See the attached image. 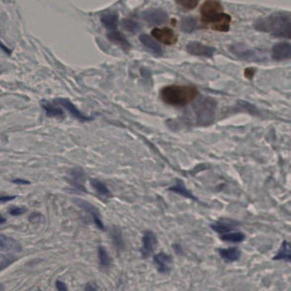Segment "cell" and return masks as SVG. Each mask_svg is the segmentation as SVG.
<instances>
[{
	"instance_id": "cell-14",
	"label": "cell",
	"mask_w": 291,
	"mask_h": 291,
	"mask_svg": "<svg viewBox=\"0 0 291 291\" xmlns=\"http://www.w3.org/2000/svg\"><path fill=\"white\" fill-rule=\"evenodd\" d=\"M0 248L7 250H12L15 252H19L21 250V243L18 241L2 234H0Z\"/></svg>"
},
{
	"instance_id": "cell-17",
	"label": "cell",
	"mask_w": 291,
	"mask_h": 291,
	"mask_svg": "<svg viewBox=\"0 0 291 291\" xmlns=\"http://www.w3.org/2000/svg\"><path fill=\"white\" fill-rule=\"evenodd\" d=\"M274 261L278 260H285L286 261H291V243L288 241H284L282 245L279 249V252L277 254L274 258Z\"/></svg>"
},
{
	"instance_id": "cell-16",
	"label": "cell",
	"mask_w": 291,
	"mask_h": 291,
	"mask_svg": "<svg viewBox=\"0 0 291 291\" xmlns=\"http://www.w3.org/2000/svg\"><path fill=\"white\" fill-rule=\"evenodd\" d=\"M108 38L111 42L119 45L121 48H123L125 51L130 48V45L128 42L126 38L119 32H111V33H108Z\"/></svg>"
},
{
	"instance_id": "cell-4",
	"label": "cell",
	"mask_w": 291,
	"mask_h": 291,
	"mask_svg": "<svg viewBox=\"0 0 291 291\" xmlns=\"http://www.w3.org/2000/svg\"><path fill=\"white\" fill-rule=\"evenodd\" d=\"M158 245V237L153 232H145L142 236V246L141 249V254L142 258L147 259L153 254Z\"/></svg>"
},
{
	"instance_id": "cell-29",
	"label": "cell",
	"mask_w": 291,
	"mask_h": 291,
	"mask_svg": "<svg viewBox=\"0 0 291 291\" xmlns=\"http://www.w3.org/2000/svg\"><path fill=\"white\" fill-rule=\"evenodd\" d=\"M200 0H175L178 5L186 9H194Z\"/></svg>"
},
{
	"instance_id": "cell-8",
	"label": "cell",
	"mask_w": 291,
	"mask_h": 291,
	"mask_svg": "<svg viewBox=\"0 0 291 291\" xmlns=\"http://www.w3.org/2000/svg\"><path fill=\"white\" fill-rule=\"evenodd\" d=\"M272 57L273 60H285L291 58V45L289 43H279L272 49Z\"/></svg>"
},
{
	"instance_id": "cell-40",
	"label": "cell",
	"mask_w": 291,
	"mask_h": 291,
	"mask_svg": "<svg viewBox=\"0 0 291 291\" xmlns=\"http://www.w3.org/2000/svg\"></svg>"
},
{
	"instance_id": "cell-30",
	"label": "cell",
	"mask_w": 291,
	"mask_h": 291,
	"mask_svg": "<svg viewBox=\"0 0 291 291\" xmlns=\"http://www.w3.org/2000/svg\"><path fill=\"white\" fill-rule=\"evenodd\" d=\"M123 26L126 30L133 32V33H135V31L139 29V25L135 21H129V20H124L123 21Z\"/></svg>"
},
{
	"instance_id": "cell-23",
	"label": "cell",
	"mask_w": 291,
	"mask_h": 291,
	"mask_svg": "<svg viewBox=\"0 0 291 291\" xmlns=\"http://www.w3.org/2000/svg\"><path fill=\"white\" fill-rule=\"evenodd\" d=\"M102 23L103 26L108 29V30H115L117 27V21H118V17L117 15H114V14H108V15H104L102 16Z\"/></svg>"
},
{
	"instance_id": "cell-35",
	"label": "cell",
	"mask_w": 291,
	"mask_h": 291,
	"mask_svg": "<svg viewBox=\"0 0 291 291\" xmlns=\"http://www.w3.org/2000/svg\"><path fill=\"white\" fill-rule=\"evenodd\" d=\"M13 182L17 185H27V184H30V181L27 180H23V179H15L12 180Z\"/></svg>"
},
{
	"instance_id": "cell-11",
	"label": "cell",
	"mask_w": 291,
	"mask_h": 291,
	"mask_svg": "<svg viewBox=\"0 0 291 291\" xmlns=\"http://www.w3.org/2000/svg\"><path fill=\"white\" fill-rule=\"evenodd\" d=\"M78 201L77 202V204L81 206L84 210H86L88 213H90V216H92L93 218L94 222L96 224V227L101 229V230H104L105 227L103 225V222H102L101 217H100V214L98 212V210H96V208L94 207L93 205L88 204L86 202L82 201L80 199H78Z\"/></svg>"
},
{
	"instance_id": "cell-13",
	"label": "cell",
	"mask_w": 291,
	"mask_h": 291,
	"mask_svg": "<svg viewBox=\"0 0 291 291\" xmlns=\"http://www.w3.org/2000/svg\"><path fill=\"white\" fill-rule=\"evenodd\" d=\"M219 255L227 262H233L239 259L241 255L240 250L236 247H230L228 249H218Z\"/></svg>"
},
{
	"instance_id": "cell-6",
	"label": "cell",
	"mask_w": 291,
	"mask_h": 291,
	"mask_svg": "<svg viewBox=\"0 0 291 291\" xmlns=\"http://www.w3.org/2000/svg\"><path fill=\"white\" fill-rule=\"evenodd\" d=\"M186 51L189 54L197 57H212L216 52V49L201 43L191 42L186 45Z\"/></svg>"
},
{
	"instance_id": "cell-7",
	"label": "cell",
	"mask_w": 291,
	"mask_h": 291,
	"mask_svg": "<svg viewBox=\"0 0 291 291\" xmlns=\"http://www.w3.org/2000/svg\"><path fill=\"white\" fill-rule=\"evenodd\" d=\"M55 102L57 103L58 105L63 107L66 110L69 112L72 117H75L76 119H78V120L81 121V122H88V121L92 120V117H87L82 114L81 112L76 108L75 105L70 100L66 99V98H57L55 100Z\"/></svg>"
},
{
	"instance_id": "cell-3",
	"label": "cell",
	"mask_w": 291,
	"mask_h": 291,
	"mask_svg": "<svg viewBox=\"0 0 291 291\" xmlns=\"http://www.w3.org/2000/svg\"><path fill=\"white\" fill-rule=\"evenodd\" d=\"M200 12L202 15V21L204 23L211 24L219 18L220 16L224 13L222 3L218 0H206L202 4Z\"/></svg>"
},
{
	"instance_id": "cell-19",
	"label": "cell",
	"mask_w": 291,
	"mask_h": 291,
	"mask_svg": "<svg viewBox=\"0 0 291 291\" xmlns=\"http://www.w3.org/2000/svg\"><path fill=\"white\" fill-rule=\"evenodd\" d=\"M42 108L45 109V111L46 112V114L48 115L49 117H58V118L64 117L62 109L59 107L51 104V102H43Z\"/></svg>"
},
{
	"instance_id": "cell-9",
	"label": "cell",
	"mask_w": 291,
	"mask_h": 291,
	"mask_svg": "<svg viewBox=\"0 0 291 291\" xmlns=\"http://www.w3.org/2000/svg\"><path fill=\"white\" fill-rule=\"evenodd\" d=\"M153 261L156 265L157 269L159 273L163 274L170 273L171 270V265L173 262V259L171 255H167L165 253L161 252L154 255Z\"/></svg>"
},
{
	"instance_id": "cell-33",
	"label": "cell",
	"mask_w": 291,
	"mask_h": 291,
	"mask_svg": "<svg viewBox=\"0 0 291 291\" xmlns=\"http://www.w3.org/2000/svg\"><path fill=\"white\" fill-rule=\"evenodd\" d=\"M56 287H57V291H68L67 286L64 282H61L60 280H57L56 282Z\"/></svg>"
},
{
	"instance_id": "cell-39",
	"label": "cell",
	"mask_w": 291,
	"mask_h": 291,
	"mask_svg": "<svg viewBox=\"0 0 291 291\" xmlns=\"http://www.w3.org/2000/svg\"><path fill=\"white\" fill-rule=\"evenodd\" d=\"M3 291V285H0V291Z\"/></svg>"
},
{
	"instance_id": "cell-26",
	"label": "cell",
	"mask_w": 291,
	"mask_h": 291,
	"mask_svg": "<svg viewBox=\"0 0 291 291\" xmlns=\"http://www.w3.org/2000/svg\"><path fill=\"white\" fill-rule=\"evenodd\" d=\"M98 257H99L100 265L104 268L111 266L112 260L110 255H108V250L105 247L99 246L98 248Z\"/></svg>"
},
{
	"instance_id": "cell-20",
	"label": "cell",
	"mask_w": 291,
	"mask_h": 291,
	"mask_svg": "<svg viewBox=\"0 0 291 291\" xmlns=\"http://www.w3.org/2000/svg\"><path fill=\"white\" fill-rule=\"evenodd\" d=\"M90 185L93 187V189L96 191L99 195L103 196L106 198H110L112 197V193L108 189L105 184L103 183L101 180L97 179H90Z\"/></svg>"
},
{
	"instance_id": "cell-10",
	"label": "cell",
	"mask_w": 291,
	"mask_h": 291,
	"mask_svg": "<svg viewBox=\"0 0 291 291\" xmlns=\"http://www.w3.org/2000/svg\"><path fill=\"white\" fill-rule=\"evenodd\" d=\"M143 18L150 24L162 25L168 20V15L161 9H153L145 12Z\"/></svg>"
},
{
	"instance_id": "cell-37",
	"label": "cell",
	"mask_w": 291,
	"mask_h": 291,
	"mask_svg": "<svg viewBox=\"0 0 291 291\" xmlns=\"http://www.w3.org/2000/svg\"><path fill=\"white\" fill-rule=\"evenodd\" d=\"M173 247H174L175 250L176 252L180 253V251H181V249H180V246L179 244H176V243H175Z\"/></svg>"
},
{
	"instance_id": "cell-1",
	"label": "cell",
	"mask_w": 291,
	"mask_h": 291,
	"mask_svg": "<svg viewBox=\"0 0 291 291\" xmlns=\"http://www.w3.org/2000/svg\"><path fill=\"white\" fill-rule=\"evenodd\" d=\"M255 30L270 33L277 38L291 39V19L284 15H273L255 21Z\"/></svg>"
},
{
	"instance_id": "cell-24",
	"label": "cell",
	"mask_w": 291,
	"mask_h": 291,
	"mask_svg": "<svg viewBox=\"0 0 291 291\" xmlns=\"http://www.w3.org/2000/svg\"><path fill=\"white\" fill-rule=\"evenodd\" d=\"M234 226L235 224H233L231 222H217L216 224H212L210 227L213 229L214 231L222 235L230 233L234 228Z\"/></svg>"
},
{
	"instance_id": "cell-12",
	"label": "cell",
	"mask_w": 291,
	"mask_h": 291,
	"mask_svg": "<svg viewBox=\"0 0 291 291\" xmlns=\"http://www.w3.org/2000/svg\"><path fill=\"white\" fill-rule=\"evenodd\" d=\"M232 18L230 15L223 13L219 18L210 24V27L212 30L218 31V32H228L230 28Z\"/></svg>"
},
{
	"instance_id": "cell-38",
	"label": "cell",
	"mask_w": 291,
	"mask_h": 291,
	"mask_svg": "<svg viewBox=\"0 0 291 291\" xmlns=\"http://www.w3.org/2000/svg\"><path fill=\"white\" fill-rule=\"evenodd\" d=\"M4 222H6V219L0 214V224H3Z\"/></svg>"
},
{
	"instance_id": "cell-31",
	"label": "cell",
	"mask_w": 291,
	"mask_h": 291,
	"mask_svg": "<svg viewBox=\"0 0 291 291\" xmlns=\"http://www.w3.org/2000/svg\"><path fill=\"white\" fill-rule=\"evenodd\" d=\"M27 208L24 206H21V207H17V206H14L9 209V212L11 216H18L21 215H23L25 212H27Z\"/></svg>"
},
{
	"instance_id": "cell-32",
	"label": "cell",
	"mask_w": 291,
	"mask_h": 291,
	"mask_svg": "<svg viewBox=\"0 0 291 291\" xmlns=\"http://www.w3.org/2000/svg\"><path fill=\"white\" fill-rule=\"evenodd\" d=\"M98 286L95 282H89L85 285L84 291H97Z\"/></svg>"
},
{
	"instance_id": "cell-18",
	"label": "cell",
	"mask_w": 291,
	"mask_h": 291,
	"mask_svg": "<svg viewBox=\"0 0 291 291\" xmlns=\"http://www.w3.org/2000/svg\"><path fill=\"white\" fill-rule=\"evenodd\" d=\"M180 27L181 31H183L185 33H192L198 28V21L197 19L192 16L186 17L180 21Z\"/></svg>"
},
{
	"instance_id": "cell-22",
	"label": "cell",
	"mask_w": 291,
	"mask_h": 291,
	"mask_svg": "<svg viewBox=\"0 0 291 291\" xmlns=\"http://www.w3.org/2000/svg\"><path fill=\"white\" fill-rule=\"evenodd\" d=\"M112 240L114 246L118 251H122L124 249V242H123L122 233L120 230L117 228H113L111 232Z\"/></svg>"
},
{
	"instance_id": "cell-34",
	"label": "cell",
	"mask_w": 291,
	"mask_h": 291,
	"mask_svg": "<svg viewBox=\"0 0 291 291\" xmlns=\"http://www.w3.org/2000/svg\"><path fill=\"white\" fill-rule=\"evenodd\" d=\"M15 198H16L15 196H0V204H3V203H6V202L11 201L13 199H15Z\"/></svg>"
},
{
	"instance_id": "cell-28",
	"label": "cell",
	"mask_w": 291,
	"mask_h": 291,
	"mask_svg": "<svg viewBox=\"0 0 291 291\" xmlns=\"http://www.w3.org/2000/svg\"><path fill=\"white\" fill-rule=\"evenodd\" d=\"M17 261V257L13 255H0V272Z\"/></svg>"
},
{
	"instance_id": "cell-25",
	"label": "cell",
	"mask_w": 291,
	"mask_h": 291,
	"mask_svg": "<svg viewBox=\"0 0 291 291\" xmlns=\"http://www.w3.org/2000/svg\"><path fill=\"white\" fill-rule=\"evenodd\" d=\"M244 234L240 232H234V233H228L225 234L221 235V239L226 242L231 243H240L244 239Z\"/></svg>"
},
{
	"instance_id": "cell-27",
	"label": "cell",
	"mask_w": 291,
	"mask_h": 291,
	"mask_svg": "<svg viewBox=\"0 0 291 291\" xmlns=\"http://www.w3.org/2000/svg\"><path fill=\"white\" fill-rule=\"evenodd\" d=\"M169 190L171 191V192H175V193L180 194V195H182L183 197H185V198H190V199H195V197L192 195L190 191L186 189V186H185V185H184L181 181H178L176 185L172 186V187H171Z\"/></svg>"
},
{
	"instance_id": "cell-36",
	"label": "cell",
	"mask_w": 291,
	"mask_h": 291,
	"mask_svg": "<svg viewBox=\"0 0 291 291\" xmlns=\"http://www.w3.org/2000/svg\"><path fill=\"white\" fill-rule=\"evenodd\" d=\"M253 74H254V70L251 69V68L245 70V75H246V77H248V78H252Z\"/></svg>"
},
{
	"instance_id": "cell-15",
	"label": "cell",
	"mask_w": 291,
	"mask_h": 291,
	"mask_svg": "<svg viewBox=\"0 0 291 291\" xmlns=\"http://www.w3.org/2000/svg\"><path fill=\"white\" fill-rule=\"evenodd\" d=\"M140 40L144 45V46H146L147 49H149L151 51H153L154 54L162 56L163 50L161 46L151 37L147 36V35H141L140 37Z\"/></svg>"
},
{
	"instance_id": "cell-2",
	"label": "cell",
	"mask_w": 291,
	"mask_h": 291,
	"mask_svg": "<svg viewBox=\"0 0 291 291\" xmlns=\"http://www.w3.org/2000/svg\"><path fill=\"white\" fill-rule=\"evenodd\" d=\"M197 88L191 85H169L160 90L163 102L173 107H184L198 96Z\"/></svg>"
},
{
	"instance_id": "cell-5",
	"label": "cell",
	"mask_w": 291,
	"mask_h": 291,
	"mask_svg": "<svg viewBox=\"0 0 291 291\" xmlns=\"http://www.w3.org/2000/svg\"><path fill=\"white\" fill-rule=\"evenodd\" d=\"M152 35L154 39H156L157 40H159V42L163 43L165 45H174L177 42L176 34L174 31L169 27L154 28L152 31Z\"/></svg>"
},
{
	"instance_id": "cell-21",
	"label": "cell",
	"mask_w": 291,
	"mask_h": 291,
	"mask_svg": "<svg viewBox=\"0 0 291 291\" xmlns=\"http://www.w3.org/2000/svg\"><path fill=\"white\" fill-rule=\"evenodd\" d=\"M70 175H71L70 183L72 184L77 188L85 191V188H84L83 184H82L84 178V173L82 171H79L78 169H74V170H72L71 171Z\"/></svg>"
}]
</instances>
